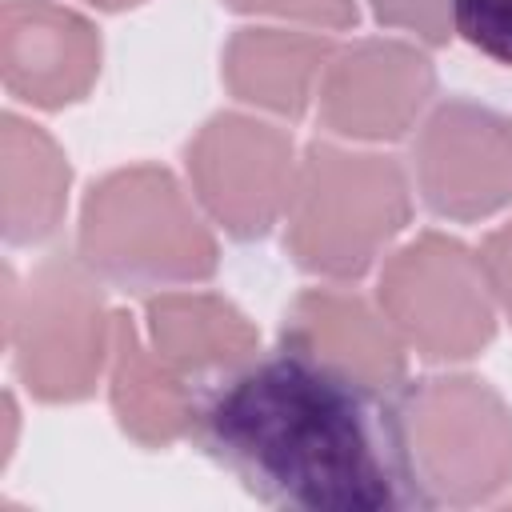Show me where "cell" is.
Returning <instances> with one entry per match:
<instances>
[{
  "instance_id": "obj_11",
  "label": "cell",
  "mask_w": 512,
  "mask_h": 512,
  "mask_svg": "<svg viewBox=\"0 0 512 512\" xmlns=\"http://www.w3.org/2000/svg\"><path fill=\"white\" fill-rule=\"evenodd\" d=\"M280 344L296 348L352 380H364L384 392L404 388L408 344L384 312H376L356 292L308 288L292 300L280 324Z\"/></svg>"
},
{
  "instance_id": "obj_17",
  "label": "cell",
  "mask_w": 512,
  "mask_h": 512,
  "mask_svg": "<svg viewBox=\"0 0 512 512\" xmlns=\"http://www.w3.org/2000/svg\"><path fill=\"white\" fill-rule=\"evenodd\" d=\"M372 16L384 28L412 32L420 44H448L452 40V0H368Z\"/></svg>"
},
{
  "instance_id": "obj_5",
  "label": "cell",
  "mask_w": 512,
  "mask_h": 512,
  "mask_svg": "<svg viewBox=\"0 0 512 512\" xmlns=\"http://www.w3.org/2000/svg\"><path fill=\"white\" fill-rule=\"evenodd\" d=\"M424 508H472L512 484V404L480 376H428L396 392Z\"/></svg>"
},
{
  "instance_id": "obj_19",
  "label": "cell",
  "mask_w": 512,
  "mask_h": 512,
  "mask_svg": "<svg viewBox=\"0 0 512 512\" xmlns=\"http://www.w3.org/2000/svg\"><path fill=\"white\" fill-rule=\"evenodd\" d=\"M480 264H484V276H488V288H492L496 308L512 320V220L484 236Z\"/></svg>"
},
{
  "instance_id": "obj_3",
  "label": "cell",
  "mask_w": 512,
  "mask_h": 512,
  "mask_svg": "<svg viewBox=\"0 0 512 512\" xmlns=\"http://www.w3.org/2000/svg\"><path fill=\"white\" fill-rule=\"evenodd\" d=\"M76 252L120 288L200 284L220 264L212 228L160 164L116 168L88 188Z\"/></svg>"
},
{
  "instance_id": "obj_1",
  "label": "cell",
  "mask_w": 512,
  "mask_h": 512,
  "mask_svg": "<svg viewBox=\"0 0 512 512\" xmlns=\"http://www.w3.org/2000/svg\"><path fill=\"white\" fill-rule=\"evenodd\" d=\"M192 440L268 508H424L404 452L396 392L352 380L284 344L204 392Z\"/></svg>"
},
{
  "instance_id": "obj_14",
  "label": "cell",
  "mask_w": 512,
  "mask_h": 512,
  "mask_svg": "<svg viewBox=\"0 0 512 512\" xmlns=\"http://www.w3.org/2000/svg\"><path fill=\"white\" fill-rule=\"evenodd\" d=\"M332 44L316 32H288V28H240L224 44V84L240 104L276 112V116H304L308 100L320 88V76L332 60Z\"/></svg>"
},
{
  "instance_id": "obj_4",
  "label": "cell",
  "mask_w": 512,
  "mask_h": 512,
  "mask_svg": "<svg viewBox=\"0 0 512 512\" xmlns=\"http://www.w3.org/2000/svg\"><path fill=\"white\" fill-rule=\"evenodd\" d=\"M112 320L100 276L76 252L44 256L24 284L4 276V340L24 388L44 404L96 392L112 356Z\"/></svg>"
},
{
  "instance_id": "obj_16",
  "label": "cell",
  "mask_w": 512,
  "mask_h": 512,
  "mask_svg": "<svg viewBox=\"0 0 512 512\" xmlns=\"http://www.w3.org/2000/svg\"><path fill=\"white\" fill-rule=\"evenodd\" d=\"M452 36L512 68V0H452Z\"/></svg>"
},
{
  "instance_id": "obj_8",
  "label": "cell",
  "mask_w": 512,
  "mask_h": 512,
  "mask_svg": "<svg viewBox=\"0 0 512 512\" xmlns=\"http://www.w3.org/2000/svg\"><path fill=\"white\" fill-rule=\"evenodd\" d=\"M412 172L436 216H496L512 204V120L464 96L436 104L416 132Z\"/></svg>"
},
{
  "instance_id": "obj_2",
  "label": "cell",
  "mask_w": 512,
  "mask_h": 512,
  "mask_svg": "<svg viewBox=\"0 0 512 512\" xmlns=\"http://www.w3.org/2000/svg\"><path fill=\"white\" fill-rule=\"evenodd\" d=\"M408 216V176L392 156L316 140L296 164L284 248L312 276L356 280L408 228Z\"/></svg>"
},
{
  "instance_id": "obj_15",
  "label": "cell",
  "mask_w": 512,
  "mask_h": 512,
  "mask_svg": "<svg viewBox=\"0 0 512 512\" xmlns=\"http://www.w3.org/2000/svg\"><path fill=\"white\" fill-rule=\"evenodd\" d=\"M68 160L60 144L32 120L4 112L0 120V200L4 240L40 244L48 240L68 208Z\"/></svg>"
},
{
  "instance_id": "obj_20",
  "label": "cell",
  "mask_w": 512,
  "mask_h": 512,
  "mask_svg": "<svg viewBox=\"0 0 512 512\" xmlns=\"http://www.w3.org/2000/svg\"><path fill=\"white\" fill-rule=\"evenodd\" d=\"M84 4H92V8H100V12H124V8H136V4H144V0H84Z\"/></svg>"
},
{
  "instance_id": "obj_10",
  "label": "cell",
  "mask_w": 512,
  "mask_h": 512,
  "mask_svg": "<svg viewBox=\"0 0 512 512\" xmlns=\"http://www.w3.org/2000/svg\"><path fill=\"white\" fill-rule=\"evenodd\" d=\"M0 76L32 108L76 104L100 76V32L56 0H4Z\"/></svg>"
},
{
  "instance_id": "obj_13",
  "label": "cell",
  "mask_w": 512,
  "mask_h": 512,
  "mask_svg": "<svg viewBox=\"0 0 512 512\" xmlns=\"http://www.w3.org/2000/svg\"><path fill=\"white\" fill-rule=\"evenodd\" d=\"M144 336L152 352L180 376L212 388L260 352L252 320L212 292H160L144 304Z\"/></svg>"
},
{
  "instance_id": "obj_9",
  "label": "cell",
  "mask_w": 512,
  "mask_h": 512,
  "mask_svg": "<svg viewBox=\"0 0 512 512\" xmlns=\"http://www.w3.org/2000/svg\"><path fill=\"white\" fill-rule=\"evenodd\" d=\"M436 92L432 60L408 40H356L336 48L316 100L320 124L348 140H396Z\"/></svg>"
},
{
  "instance_id": "obj_12",
  "label": "cell",
  "mask_w": 512,
  "mask_h": 512,
  "mask_svg": "<svg viewBox=\"0 0 512 512\" xmlns=\"http://www.w3.org/2000/svg\"><path fill=\"white\" fill-rule=\"evenodd\" d=\"M208 388L180 376L164 364L148 336L128 312L112 320V356H108V396L116 424L144 448H168L196 428V412Z\"/></svg>"
},
{
  "instance_id": "obj_6",
  "label": "cell",
  "mask_w": 512,
  "mask_h": 512,
  "mask_svg": "<svg viewBox=\"0 0 512 512\" xmlns=\"http://www.w3.org/2000/svg\"><path fill=\"white\" fill-rule=\"evenodd\" d=\"M376 304L424 360H472L496 336V300L480 252L444 232H420L388 256Z\"/></svg>"
},
{
  "instance_id": "obj_18",
  "label": "cell",
  "mask_w": 512,
  "mask_h": 512,
  "mask_svg": "<svg viewBox=\"0 0 512 512\" xmlns=\"http://www.w3.org/2000/svg\"><path fill=\"white\" fill-rule=\"evenodd\" d=\"M232 12L244 16H276L296 20L312 28H352L356 24V0H220Z\"/></svg>"
},
{
  "instance_id": "obj_7",
  "label": "cell",
  "mask_w": 512,
  "mask_h": 512,
  "mask_svg": "<svg viewBox=\"0 0 512 512\" xmlns=\"http://www.w3.org/2000/svg\"><path fill=\"white\" fill-rule=\"evenodd\" d=\"M296 164L292 136L244 112L212 116L184 148L200 208L236 240H260L284 216Z\"/></svg>"
}]
</instances>
